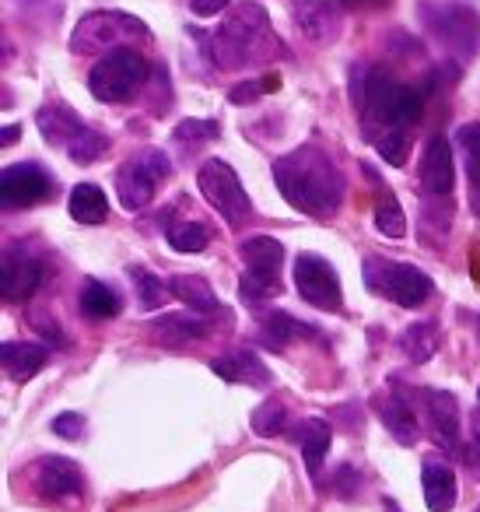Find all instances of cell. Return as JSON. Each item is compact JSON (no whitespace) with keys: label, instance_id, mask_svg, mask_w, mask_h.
I'll use <instances>...</instances> for the list:
<instances>
[{"label":"cell","instance_id":"1","mask_svg":"<svg viewBox=\"0 0 480 512\" xmlns=\"http://www.w3.org/2000/svg\"><path fill=\"white\" fill-rule=\"evenodd\" d=\"M354 106L361 109V130L389 165L407 162L410 127L424 113V92L396 81L386 67L354 74Z\"/></svg>","mask_w":480,"mask_h":512},{"label":"cell","instance_id":"2","mask_svg":"<svg viewBox=\"0 0 480 512\" xmlns=\"http://www.w3.org/2000/svg\"><path fill=\"white\" fill-rule=\"evenodd\" d=\"M274 183L291 207L309 218H333L344 200V172L330 151L319 144H302L274 162Z\"/></svg>","mask_w":480,"mask_h":512},{"label":"cell","instance_id":"3","mask_svg":"<svg viewBox=\"0 0 480 512\" xmlns=\"http://www.w3.org/2000/svg\"><path fill=\"white\" fill-rule=\"evenodd\" d=\"M274 57H288V50L270 29L267 11L253 0L235 4L232 15L211 36V60L221 71H242V67L267 64Z\"/></svg>","mask_w":480,"mask_h":512},{"label":"cell","instance_id":"4","mask_svg":"<svg viewBox=\"0 0 480 512\" xmlns=\"http://www.w3.org/2000/svg\"><path fill=\"white\" fill-rule=\"evenodd\" d=\"M39 130H43V137L53 144V148H64L67 158L78 165H92L99 162L102 155H106L109 141L99 134V130L85 127V120H81L74 109H67L64 102H50V106L39 109L36 116Z\"/></svg>","mask_w":480,"mask_h":512},{"label":"cell","instance_id":"5","mask_svg":"<svg viewBox=\"0 0 480 512\" xmlns=\"http://www.w3.org/2000/svg\"><path fill=\"white\" fill-rule=\"evenodd\" d=\"M151 67L144 60V53H137L134 46H120V50L106 53L99 64L88 74V92L99 102H127L148 85Z\"/></svg>","mask_w":480,"mask_h":512},{"label":"cell","instance_id":"6","mask_svg":"<svg viewBox=\"0 0 480 512\" xmlns=\"http://www.w3.org/2000/svg\"><path fill=\"white\" fill-rule=\"evenodd\" d=\"M365 285L375 295L396 302L403 309H417L431 299L435 292V281L424 271H417L414 264H403V260H382V256H368L365 260Z\"/></svg>","mask_w":480,"mask_h":512},{"label":"cell","instance_id":"7","mask_svg":"<svg viewBox=\"0 0 480 512\" xmlns=\"http://www.w3.org/2000/svg\"><path fill=\"white\" fill-rule=\"evenodd\" d=\"M137 39H148V25L123 11H92L78 22L71 36V50L81 57L92 53H113L120 46H134Z\"/></svg>","mask_w":480,"mask_h":512},{"label":"cell","instance_id":"8","mask_svg":"<svg viewBox=\"0 0 480 512\" xmlns=\"http://www.w3.org/2000/svg\"><path fill=\"white\" fill-rule=\"evenodd\" d=\"M246 274L239 281V295L249 306H260L263 299H274L281 292V267H284V246L270 235H253L239 246Z\"/></svg>","mask_w":480,"mask_h":512},{"label":"cell","instance_id":"9","mask_svg":"<svg viewBox=\"0 0 480 512\" xmlns=\"http://www.w3.org/2000/svg\"><path fill=\"white\" fill-rule=\"evenodd\" d=\"M421 22L428 32L452 53V57L466 60L477 53L480 46V18L466 4H452V0H424L421 4Z\"/></svg>","mask_w":480,"mask_h":512},{"label":"cell","instance_id":"10","mask_svg":"<svg viewBox=\"0 0 480 512\" xmlns=\"http://www.w3.org/2000/svg\"><path fill=\"white\" fill-rule=\"evenodd\" d=\"M197 183H200V193L207 197V204L225 218V225H232V228L246 225V218L253 214V204H249L246 186L239 183L232 165L221 162V158H207L197 172Z\"/></svg>","mask_w":480,"mask_h":512},{"label":"cell","instance_id":"11","mask_svg":"<svg viewBox=\"0 0 480 512\" xmlns=\"http://www.w3.org/2000/svg\"><path fill=\"white\" fill-rule=\"evenodd\" d=\"M169 172H172L169 155L158 148H144L134 158H127L120 165V172H116V193H120L123 207L127 211H144L155 200V190L162 186V179Z\"/></svg>","mask_w":480,"mask_h":512},{"label":"cell","instance_id":"12","mask_svg":"<svg viewBox=\"0 0 480 512\" xmlns=\"http://www.w3.org/2000/svg\"><path fill=\"white\" fill-rule=\"evenodd\" d=\"M295 288L309 306L323 309V313H337V309L344 306V288H340L337 271L316 253H298Z\"/></svg>","mask_w":480,"mask_h":512},{"label":"cell","instance_id":"13","mask_svg":"<svg viewBox=\"0 0 480 512\" xmlns=\"http://www.w3.org/2000/svg\"><path fill=\"white\" fill-rule=\"evenodd\" d=\"M53 193V179L46 169H39L36 162L8 165L0 176V204L4 211H22V207L43 204Z\"/></svg>","mask_w":480,"mask_h":512},{"label":"cell","instance_id":"14","mask_svg":"<svg viewBox=\"0 0 480 512\" xmlns=\"http://www.w3.org/2000/svg\"><path fill=\"white\" fill-rule=\"evenodd\" d=\"M421 186L428 197H449L456 186V165H452V148L442 134L428 137L421 151Z\"/></svg>","mask_w":480,"mask_h":512},{"label":"cell","instance_id":"15","mask_svg":"<svg viewBox=\"0 0 480 512\" xmlns=\"http://www.w3.org/2000/svg\"><path fill=\"white\" fill-rule=\"evenodd\" d=\"M295 25L302 29L305 39L326 46L337 43L340 29H344V15H340V4H333V0H298Z\"/></svg>","mask_w":480,"mask_h":512},{"label":"cell","instance_id":"16","mask_svg":"<svg viewBox=\"0 0 480 512\" xmlns=\"http://www.w3.org/2000/svg\"><path fill=\"white\" fill-rule=\"evenodd\" d=\"M0 271H4V302H25L43 285V264L25 249H8Z\"/></svg>","mask_w":480,"mask_h":512},{"label":"cell","instance_id":"17","mask_svg":"<svg viewBox=\"0 0 480 512\" xmlns=\"http://www.w3.org/2000/svg\"><path fill=\"white\" fill-rule=\"evenodd\" d=\"M36 488L43 491L46 498L60 502V498H78L81 488H85V477L74 467L67 456H46L36 467Z\"/></svg>","mask_w":480,"mask_h":512},{"label":"cell","instance_id":"18","mask_svg":"<svg viewBox=\"0 0 480 512\" xmlns=\"http://www.w3.org/2000/svg\"><path fill=\"white\" fill-rule=\"evenodd\" d=\"M211 372H214V376H221V379H228V383H246V386H256V390L270 386L267 365H263L260 355H256V351H249V348H235V351H228L225 358H214Z\"/></svg>","mask_w":480,"mask_h":512},{"label":"cell","instance_id":"19","mask_svg":"<svg viewBox=\"0 0 480 512\" xmlns=\"http://www.w3.org/2000/svg\"><path fill=\"white\" fill-rule=\"evenodd\" d=\"M424 414H428V428L442 446H456L459 442V404L452 393L445 390H421Z\"/></svg>","mask_w":480,"mask_h":512},{"label":"cell","instance_id":"20","mask_svg":"<svg viewBox=\"0 0 480 512\" xmlns=\"http://www.w3.org/2000/svg\"><path fill=\"white\" fill-rule=\"evenodd\" d=\"M375 411H379L382 425L393 432V439L400 442V446H414V442L421 439V425H417L414 407H410L400 393H386V397H379L375 400Z\"/></svg>","mask_w":480,"mask_h":512},{"label":"cell","instance_id":"21","mask_svg":"<svg viewBox=\"0 0 480 512\" xmlns=\"http://www.w3.org/2000/svg\"><path fill=\"white\" fill-rule=\"evenodd\" d=\"M421 484H424V505L431 512H449L456 505V474H452L449 463L428 460L421 470Z\"/></svg>","mask_w":480,"mask_h":512},{"label":"cell","instance_id":"22","mask_svg":"<svg viewBox=\"0 0 480 512\" xmlns=\"http://www.w3.org/2000/svg\"><path fill=\"white\" fill-rule=\"evenodd\" d=\"M207 320H204V313H169V316H162V320H155L151 323V334L158 337L162 344H172V348H179V344H186V341H197V337H207Z\"/></svg>","mask_w":480,"mask_h":512},{"label":"cell","instance_id":"23","mask_svg":"<svg viewBox=\"0 0 480 512\" xmlns=\"http://www.w3.org/2000/svg\"><path fill=\"white\" fill-rule=\"evenodd\" d=\"M295 432H298L295 439H298V449H302L305 470H309V474H319V467H323V460H326V449H330L333 428L326 425L323 418H305Z\"/></svg>","mask_w":480,"mask_h":512},{"label":"cell","instance_id":"24","mask_svg":"<svg viewBox=\"0 0 480 512\" xmlns=\"http://www.w3.org/2000/svg\"><path fill=\"white\" fill-rule=\"evenodd\" d=\"M0 358H4V372H8L15 383H25V379H32L46 365L50 348H46V344H15L11 341V344H4Z\"/></svg>","mask_w":480,"mask_h":512},{"label":"cell","instance_id":"25","mask_svg":"<svg viewBox=\"0 0 480 512\" xmlns=\"http://www.w3.org/2000/svg\"><path fill=\"white\" fill-rule=\"evenodd\" d=\"M298 337H312V341H319V330L305 327L302 320H295V316H288V313L263 316V327H260V344H263V348L281 351L284 344L298 341Z\"/></svg>","mask_w":480,"mask_h":512},{"label":"cell","instance_id":"26","mask_svg":"<svg viewBox=\"0 0 480 512\" xmlns=\"http://www.w3.org/2000/svg\"><path fill=\"white\" fill-rule=\"evenodd\" d=\"M169 292L176 295L183 306H190V313H221V302L218 295L211 292V285H207L204 278H197V274H176V278L169 281Z\"/></svg>","mask_w":480,"mask_h":512},{"label":"cell","instance_id":"27","mask_svg":"<svg viewBox=\"0 0 480 512\" xmlns=\"http://www.w3.org/2000/svg\"><path fill=\"white\" fill-rule=\"evenodd\" d=\"M368 176H372V183H375V228H379L386 239H403V235H407V218H403L400 200H396V193L389 190V186L379 183V176H375L372 169H368Z\"/></svg>","mask_w":480,"mask_h":512},{"label":"cell","instance_id":"28","mask_svg":"<svg viewBox=\"0 0 480 512\" xmlns=\"http://www.w3.org/2000/svg\"><path fill=\"white\" fill-rule=\"evenodd\" d=\"M109 214V200L106 193L95 183H78L71 190V218L81 225H102Z\"/></svg>","mask_w":480,"mask_h":512},{"label":"cell","instance_id":"29","mask_svg":"<svg viewBox=\"0 0 480 512\" xmlns=\"http://www.w3.org/2000/svg\"><path fill=\"white\" fill-rule=\"evenodd\" d=\"M78 306L88 320H113V316H120L123 302H120V295H116L109 285H102V281H85Z\"/></svg>","mask_w":480,"mask_h":512},{"label":"cell","instance_id":"30","mask_svg":"<svg viewBox=\"0 0 480 512\" xmlns=\"http://www.w3.org/2000/svg\"><path fill=\"white\" fill-rule=\"evenodd\" d=\"M400 348L410 362H428L438 351V323L435 320H414L400 334Z\"/></svg>","mask_w":480,"mask_h":512},{"label":"cell","instance_id":"31","mask_svg":"<svg viewBox=\"0 0 480 512\" xmlns=\"http://www.w3.org/2000/svg\"><path fill=\"white\" fill-rule=\"evenodd\" d=\"M456 141H459V151H463L466 176H470V186H473V204H477V211H480V123L459 127Z\"/></svg>","mask_w":480,"mask_h":512},{"label":"cell","instance_id":"32","mask_svg":"<svg viewBox=\"0 0 480 512\" xmlns=\"http://www.w3.org/2000/svg\"><path fill=\"white\" fill-rule=\"evenodd\" d=\"M165 239L176 253H200L211 242V228L200 225V221H179V225H169Z\"/></svg>","mask_w":480,"mask_h":512},{"label":"cell","instance_id":"33","mask_svg":"<svg viewBox=\"0 0 480 512\" xmlns=\"http://www.w3.org/2000/svg\"><path fill=\"white\" fill-rule=\"evenodd\" d=\"M130 278H134V285H137V302H141V309H158L165 302V295H172L169 285H162V278L144 271V267H130Z\"/></svg>","mask_w":480,"mask_h":512},{"label":"cell","instance_id":"34","mask_svg":"<svg viewBox=\"0 0 480 512\" xmlns=\"http://www.w3.org/2000/svg\"><path fill=\"white\" fill-rule=\"evenodd\" d=\"M277 88H281V78H277V74H263V78H256V81H242V85H235L232 92H228V99H232L235 106H249V102H256L260 95L277 92Z\"/></svg>","mask_w":480,"mask_h":512},{"label":"cell","instance_id":"35","mask_svg":"<svg viewBox=\"0 0 480 512\" xmlns=\"http://www.w3.org/2000/svg\"><path fill=\"white\" fill-rule=\"evenodd\" d=\"M218 123L214 120H183L176 130H172V141L176 144H204V141H214L218 137Z\"/></svg>","mask_w":480,"mask_h":512},{"label":"cell","instance_id":"36","mask_svg":"<svg viewBox=\"0 0 480 512\" xmlns=\"http://www.w3.org/2000/svg\"><path fill=\"white\" fill-rule=\"evenodd\" d=\"M253 432L256 435H277L284 432V404H277V400H270V404L256 407L253 411Z\"/></svg>","mask_w":480,"mask_h":512},{"label":"cell","instance_id":"37","mask_svg":"<svg viewBox=\"0 0 480 512\" xmlns=\"http://www.w3.org/2000/svg\"><path fill=\"white\" fill-rule=\"evenodd\" d=\"M53 432L60 435V439H81L85 435V418L81 414H74V411H67V414H57L53 418Z\"/></svg>","mask_w":480,"mask_h":512},{"label":"cell","instance_id":"38","mask_svg":"<svg viewBox=\"0 0 480 512\" xmlns=\"http://www.w3.org/2000/svg\"><path fill=\"white\" fill-rule=\"evenodd\" d=\"M232 0H190V11L200 18H214L218 11H225Z\"/></svg>","mask_w":480,"mask_h":512},{"label":"cell","instance_id":"39","mask_svg":"<svg viewBox=\"0 0 480 512\" xmlns=\"http://www.w3.org/2000/svg\"><path fill=\"white\" fill-rule=\"evenodd\" d=\"M344 8L351 11H379V8H389V0H340Z\"/></svg>","mask_w":480,"mask_h":512},{"label":"cell","instance_id":"40","mask_svg":"<svg viewBox=\"0 0 480 512\" xmlns=\"http://www.w3.org/2000/svg\"><path fill=\"white\" fill-rule=\"evenodd\" d=\"M18 134H22V127H4V144H15Z\"/></svg>","mask_w":480,"mask_h":512},{"label":"cell","instance_id":"41","mask_svg":"<svg viewBox=\"0 0 480 512\" xmlns=\"http://www.w3.org/2000/svg\"><path fill=\"white\" fill-rule=\"evenodd\" d=\"M477 327H480V316H477Z\"/></svg>","mask_w":480,"mask_h":512},{"label":"cell","instance_id":"42","mask_svg":"<svg viewBox=\"0 0 480 512\" xmlns=\"http://www.w3.org/2000/svg\"><path fill=\"white\" fill-rule=\"evenodd\" d=\"M477 512H480V505H477Z\"/></svg>","mask_w":480,"mask_h":512}]
</instances>
